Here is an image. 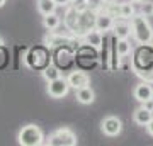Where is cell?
Segmentation results:
<instances>
[{
	"mask_svg": "<svg viewBox=\"0 0 153 146\" xmlns=\"http://www.w3.org/2000/svg\"><path fill=\"white\" fill-rule=\"evenodd\" d=\"M4 4H5V0H0V7H4Z\"/></svg>",
	"mask_w": 153,
	"mask_h": 146,
	"instance_id": "30",
	"label": "cell"
},
{
	"mask_svg": "<svg viewBox=\"0 0 153 146\" xmlns=\"http://www.w3.org/2000/svg\"><path fill=\"white\" fill-rule=\"evenodd\" d=\"M48 145H51V146H75L76 136L70 129H58L49 136Z\"/></svg>",
	"mask_w": 153,
	"mask_h": 146,
	"instance_id": "5",
	"label": "cell"
},
{
	"mask_svg": "<svg viewBox=\"0 0 153 146\" xmlns=\"http://www.w3.org/2000/svg\"><path fill=\"white\" fill-rule=\"evenodd\" d=\"M150 97H153V87L148 82H143V83L136 85V88H134V99H136L138 102L143 104Z\"/></svg>",
	"mask_w": 153,
	"mask_h": 146,
	"instance_id": "11",
	"label": "cell"
},
{
	"mask_svg": "<svg viewBox=\"0 0 153 146\" xmlns=\"http://www.w3.org/2000/svg\"><path fill=\"white\" fill-rule=\"evenodd\" d=\"M143 78H145V82H148V83H153V70L150 71V73H146Z\"/></svg>",
	"mask_w": 153,
	"mask_h": 146,
	"instance_id": "28",
	"label": "cell"
},
{
	"mask_svg": "<svg viewBox=\"0 0 153 146\" xmlns=\"http://www.w3.org/2000/svg\"><path fill=\"white\" fill-rule=\"evenodd\" d=\"M87 5L90 10L94 12H99L104 9V0H87Z\"/></svg>",
	"mask_w": 153,
	"mask_h": 146,
	"instance_id": "22",
	"label": "cell"
},
{
	"mask_svg": "<svg viewBox=\"0 0 153 146\" xmlns=\"http://www.w3.org/2000/svg\"><path fill=\"white\" fill-rule=\"evenodd\" d=\"M76 92V100L80 104H92L94 99H95V95H94V90L90 88V87H82V88H78V90H75Z\"/></svg>",
	"mask_w": 153,
	"mask_h": 146,
	"instance_id": "14",
	"label": "cell"
},
{
	"mask_svg": "<svg viewBox=\"0 0 153 146\" xmlns=\"http://www.w3.org/2000/svg\"><path fill=\"white\" fill-rule=\"evenodd\" d=\"M116 48H117V53L119 56H128L129 51H131V44L128 41V38L124 39H116Z\"/></svg>",
	"mask_w": 153,
	"mask_h": 146,
	"instance_id": "19",
	"label": "cell"
},
{
	"mask_svg": "<svg viewBox=\"0 0 153 146\" xmlns=\"http://www.w3.org/2000/svg\"><path fill=\"white\" fill-rule=\"evenodd\" d=\"M133 68L140 76H145L153 70V46L152 43L140 44L133 56Z\"/></svg>",
	"mask_w": 153,
	"mask_h": 146,
	"instance_id": "1",
	"label": "cell"
},
{
	"mask_svg": "<svg viewBox=\"0 0 153 146\" xmlns=\"http://www.w3.org/2000/svg\"><path fill=\"white\" fill-rule=\"evenodd\" d=\"M68 90H70V85H68L66 78L58 76V78H55V80L48 82V93H49V97L63 99L66 93H68Z\"/></svg>",
	"mask_w": 153,
	"mask_h": 146,
	"instance_id": "6",
	"label": "cell"
},
{
	"mask_svg": "<svg viewBox=\"0 0 153 146\" xmlns=\"http://www.w3.org/2000/svg\"><path fill=\"white\" fill-rule=\"evenodd\" d=\"M141 14L143 16H153V2H141Z\"/></svg>",
	"mask_w": 153,
	"mask_h": 146,
	"instance_id": "23",
	"label": "cell"
},
{
	"mask_svg": "<svg viewBox=\"0 0 153 146\" xmlns=\"http://www.w3.org/2000/svg\"><path fill=\"white\" fill-rule=\"evenodd\" d=\"M95 14L97 12L90 10V9H87V10H83V12H78L75 29H73L71 34L76 36V38H83L87 33H90L92 29H95Z\"/></svg>",
	"mask_w": 153,
	"mask_h": 146,
	"instance_id": "3",
	"label": "cell"
},
{
	"mask_svg": "<svg viewBox=\"0 0 153 146\" xmlns=\"http://www.w3.org/2000/svg\"><path fill=\"white\" fill-rule=\"evenodd\" d=\"M131 2H145V0H131Z\"/></svg>",
	"mask_w": 153,
	"mask_h": 146,
	"instance_id": "31",
	"label": "cell"
},
{
	"mask_svg": "<svg viewBox=\"0 0 153 146\" xmlns=\"http://www.w3.org/2000/svg\"><path fill=\"white\" fill-rule=\"evenodd\" d=\"M145 127H146L148 134H150V136H153V117H152V121H150V122H148V124L145 126Z\"/></svg>",
	"mask_w": 153,
	"mask_h": 146,
	"instance_id": "27",
	"label": "cell"
},
{
	"mask_svg": "<svg viewBox=\"0 0 153 146\" xmlns=\"http://www.w3.org/2000/svg\"><path fill=\"white\" fill-rule=\"evenodd\" d=\"M43 76L48 82H51V80H55V78H58V76H61V75H60V70H58L56 66L48 65V66H44L43 68Z\"/></svg>",
	"mask_w": 153,
	"mask_h": 146,
	"instance_id": "20",
	"label": "cell"
},
{
	"mask_svg": "<svg viewBox=\"0 0 153 146\" xmlns=\"http://www.w3.org/2000/svg\"><path fill=\"white\" fill-rule=\"evenodd\" d=\"M55 4L58 7H68L71 4V0H55Z\"/></svg>",
	"mask_w": 153,
	"mask_h": 146,
	"instance_id": "26",
	"label": "cell"
},
{
	"mask_svg": "<svg viewBox=\"0 0 153 146\" xmlns=\"http://www.w3.org/2000/svg\"><path fill=\"white\" fill-rule=\"evenodd\" d=\"M116 36L112 34L111 38V54H109V70L114 71L119 68V53H117V48H116Z\"/></svg>",
	"mask_w": 153,
	"mask_h": 146,
	"instance_id": "15",
	"label": "cell"
},
{
	"mask_svg": "<svg viewBox=\"0 0 153 146\" xmlns=\"http://www.w3.org/2000/svg\"><path fill=\"white\" fill-rule=\"evenodd\" d=\"M73 9H75L76 12H83V10H87L88 5H87V0H76V2H73V4H70Z\"/></svg>",
	"mask_w": 153,
	"mask_h": 146,
	"instance_id": "24",
	"label": "cell"
},
{
	"mask_svg": "<svg viewBox=\"0 0 153 146\" xmlns=\"http://www.w3.org/2000/svg\"><path fill=\"white\" fill-rule=\"evenodd\" d=\"M0 44H2V41H0Z\"/></svg>",
	"mask_w": 153,
	"mask_h": 146,
	"instance_id": "33",
	"label": "cell"
},
{
	"mask_svg": "<svg viewBox=\"0 0 153 146\" xmlns=\"http://www.w3.org/2000/svg\"><path fill=\"white\" fill-rule=\"evenodd\" d=\"M60 22H61L60 16H56L55 12L43 17V24H44V27H46L48 31H55V29H58V27H60Z\"/></svg>",
	"mask_w": 153,
	"mask_h": 146,
	"instance_id": "17",
	"label": "cell"
},
{
	"mask_svg": "<svg viewBox=\"0 0 153 146\" xmlns=\"http://www.w3.org/2000/svg\"><path fill=\"white\" fill-rule=\"evenodd\" d=\"M112 24H114V17L107 14V12L102 9L95 14V29L100 31V33H107L112 29Z\"/></svg>",
	"mask_w": 153,
	"mask_h": 146,
	"instance_id": "7",
	"label": "cell"
},
{
	"mask_svg": "<svg viewBox=\"0 0 153 146\" xmlns=\"http://www.w3.org/2000/svg\"><path fill=\"white\" fill-rule=\"evenodd\" d=\"M133 16H134V7H133L131 2L121 4V17L123 19H131Z\"/></svg>",
	"mask_w": 153,
	"mask_h": 146,
	"instance_id": "21",
	"label": "cell"
},
{
	"mask_svg": "<svg viewBox=\"0 0 153 146\" xmlns=\"http://www.w3.org/2000/svg\"><path fill=\"white\" fill-rule=\"evenodd\" d=\"M66 82H68L70 88L78 90L82 87H87L90 83V78H88V75L85 71H71L70 75H68V78H66Z\"/></svg>",
	"mask_w": 153,
	"mask_h": 146,
	"instance_id": "10",
	"label": "cell"
},
{
	"mask_svg": "<svg viewBox=\"0 0 153 146\" xmlns=\"http://www.w3.org/2000/svg\"><path fill=\"white\" fill-rule=\"evenodd\" d=\"M56 4L55 0H38V10L43 14V16H48V14H53L56 10Z\"/></svg>",
	"mask_w": 153,
	"mask_h": 146,
	"instance_id": "18",
	"label": "cell"
},
{
	"mask_svg": "<svg viewBox=\"0 0 153 146\" xmlns=\"http://www.w3.org/2000/svg\"><path fill=\"white\" fill-rule=\"evenodd\" d=\"M112 34H114L117 39H124L128 38L129 34H131V22L128 21V19H114V24H112Z\"/></svg>",
	"mask_w": 153,
	"mask_h": 146,
	"instance_id": "8",
	"label": "cell"
},
{
	"mask_svg": "<svg viewBox=\"0 0 153 146\" xmlns=\"http://www.w3.org/2000/svg\"><path fill=\"white\" fill-rule=\"evenodd\" d=\"M131 33L138 44L153 43V29L146 16H143V14H134L131 17Z\"/></svg>",
	"mask_w": 153,
	"mask_h": 146,
	"instance_id": "2",
	"label": "cell"
},
{
	"mask_svg": "<svg viewBox=\"0 0 153 146\" xmlns=\"http://www.w3.org/2000/svg\"><path fill=\"white\" fill-rule=\"evenodd\" d=\"M17 139H19V145L22 146H39L43 145L44 136H43V131L36 124H27L19 131Z\"/></svg>",
	"mask_w": 153,
	"mask_h": 146,
	"instance_id": "4",
	"label": "cell"
},
{
	"mask_svg": "<svg viewBox=\"0 0 153 146\" xmlns=\"http://www.w3.org/2000/svg\"><path fill=\"white\" fill-rule=\"evenodd\" d=\"M71 2H76V0H71Z\"/></svg>",
	"mask_w": 153,
	"mask_h": 146,
	"instance_id": "32",
	"label": "cell"
},
{
	"mask_svg": "<svg viewBox=\"0 0 153 146\" xmlns=\"http://www.w3.org/2000/svg\"><path fill=\"white\" fill-rule=\"evenodd\" d=\"M143 107L148 109L150 112H153V97H150L148 100H145V102H143Z\"/></svg>",
	"mask_w": 153,
	"mask_h": 146,
	"instance_id": "25",
	"label": "cell"
},
{
	"mask_svg": "<svg viewBox=\"0 0 153 146\" xmlns=\"http://www.w3.org/2000/svg\"><path fill=\"white\" fill-rule=\"evenodd\" d=\"M73 43L71 38H65V36H48L46 38V44L51 46V48H60V46H68V44Z\"/></svg>",
	"mask_w": 153,
	"mask_h": 146,
	"instance_id": "16",
	"label": "cell"
},
{
	"mask_svg": "<svg viewBox=\"0 0 153 146\" xmlns=\"http://www.w3.org/2000/svg\"><path fill=\"white\" fill-rule=\"evenodd\" d=\"M112 2H117V0H104V4H112Z\"/></svg>",
	"mask_w": 153,
	"mask_h": 146,
	"instance_id": "29",
	"label": "cell"
},
{
	"mask_svg": "<svg viewBox=\"0 0 153 146\" xmlns=\"http://www.w3.org/2000/svg\"><path fill=\"white\" fill-rule=\"evenodd\" d=\"M83 43L88 44V46H92V48L99 49L102 46V33L97 31V29H92L90 33H87L83 36Z\"/></svg>",
	"mask_w": 153,
	"mask_h": 146,
	"instance_id": "12",
	"label": "cell"
},
{
	"mask_svg": "<svg viewBox=\"0 0 153 146\" xmlns=\"http://www.w3.org/2000/svg\"><path fill=\"white\" fill-rule=\"evenodd\" d=\"M123 131V122L114 116H109L102 121V133L107 136H117Z\"/></svg>",
	"mask_w": 153,
	"mask_h": 146,
	"instance_id": "9",
	"label": "cell"
},
{
	"mask_svg": "<svg viewBox=\"0 0 153 146\" xmlns=\"http://www.w3.org/2000/svg\"><path fill=\"white\" fill-rule=\"evenodd\" d=\"M152 117H153V112H150L148 109H145V107L141 105L140 109H136V110H134L133 121H134L138 126H146L148 122L152 121Z\"/></svg>",
	"mask_w": 153,
	"mask_h": 146,
	"instance_id": "13",
	"label": "cell"
}]
</instances>
